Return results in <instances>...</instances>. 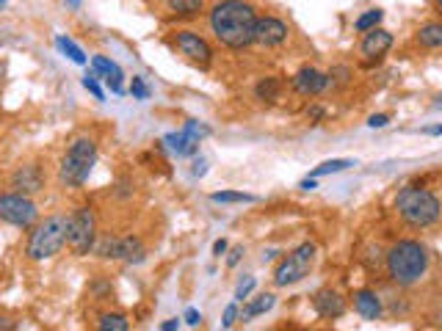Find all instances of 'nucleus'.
Masks as SVG:
<instances>
[{"mask_svg": "<svg viewBox=\"0 0 442 331\" xmlns=\"http://www.w3.org/2000/svg\"><path fill=\"white\" fill-rule=\"evenodd\" d=\"M293 88L301 94V97H318L326 86H329V75L318 72L315 66H301L296 75H293Z\"/></svg>", "mask_w": 442, "mask_h": 331, "instance_id": "f8f14e48", "label": "nucleus"}, {"mask_svg": "<svg viewBox=\"0 0 442 331\" xmlns=\"http://www.w3.org/2000/svg\"><path fill=\"white\" fill-rule=\"evenodd\" d=\"M387 125H390V117L387 114H373L368 119V127H387Z\"/></svg>", "mask_w": 442, "mask_h": 331, "instance_id": "473e14b6", "label": "nucleus"}, {"mask_svg": "<svg viewBox=\"0 0 442 331\" xmlns=\"http://www.w3.org/2000/svg\"><path fill=\"white\" fill-rule=\"evenodd\" d=\"M323 114H326V110H323V108H318V105H312V108L307 110V117H310L312 122H321V119H323Z\"/></svg>", "mask_w": 442, "mask_h": 331, "instance_id": "4c0bfd02", "label": "nucleus"}, {"mask_svg": "<svg viewBox=\"0 0 442 331\" xmlns=\"http://www.w3.org/2000/svg\"><path fill=\"white\" fill-rule=\"evenodd\" d=\"M417 45L426 47V50H439L442 47V23H426L420 31H417Z\"/></svg>", "mask_w": 442, "mask_h": 331, "instance_id": "aec40b11", "label": "nucleus"}, {"mask_svg": "<svg viewBox=\"0 0 442 331\" xmlns=\"http://www.w3.org/2000/svg\"><path fill=\"white\" fill-rule=\"evenodd\" d=\"M130 94H133V99H147V97H150V86L144 83V77L133 75V83H130Z\"/></svg>", "mask_w": 442, "mask_h": 331, "instance_id": "7c9ffc66", "label": "nucleus"}, {"mask_svg": "<svg viewBox=\"0 0 442 331\" xmlns=\"http://www.w3.org/2000/svg\"><path fill=\"white\" fill-rule=\"evenodd\" d=\"M241 257H244V249L238 246V249H233L230 252V257H227V268H235L238 262H241Z\"/></svg>", "mask_w": 442, "mask_h": 331, "instance_id": "e433bc0d", "label": "nucleus"}, {"mask_svg": "<svg viewBox=\"0 0 442 331\" xmlns=\"http://www.w3.org/2000/svg\"><path fill=\"white\" fill-rule=\"evenodd\" d=\"M354 309L362 320H379L382 317V298L376 290H360L354 293Z\"/></svg>", "mask_w": 442, "mask_h": 331, "instance_id": "f3484780", "label": "nucleus"}, {"mask_svg": "<svg viewBox=\"0 0 442 331\" xmlns=\"http://www.w3.org/2000/svg\"><path fill=\"white\" fill-rule=\"evenodd\" d=\"M279 94H282V80L274 77V75H271V77H263V80L255 86V97L263 99V102H277Z\"/></svg>", "mask_w": 442, "mask_h": 331, "instance_id": "4be33fe9", "label": "nucleus"}, {"mask_svg": "<svg viewBox=\"0 0 442 331\" xmlns=\"http://www.w3.org/2000/svg\"><path fill=\"white\" fill-rule=\"evenodd\" d=\"M56 47H58L69 61H75V64H80V66L89 61V58H86V53H83V50H80L69 36H56Z\"/></svg>", "mask_w": 442, "mask_h": 331, "instance_id": "bb28decb", "label": "nucleus"}, {"mask_svg": "<svg viewBox=\"0 0 442 331\" xmlns=\"http://www.w3.org/2000/svg\"><path fill=\"white\" fill-rule=\"evenodd\" d=\"M351 166H357V160H351V158H335V160H326V163L315 166L312 169V177L318 180V177H326V174H338V171H346Z\"/></svg>", "mask_w": 442, "mask_h": 331, "instance_id": "393cba45", "label": "nucleus"}, {"mask_svg": "<svg viewBox=\"0 0 442 331\" xmlns=\"http://www.w3.org/2000/svg\"><path fill=\"white\" fill-rule=\"evenodd\" d=\"M312 306H315L318 317H326V320H338L346 315V301L335 290H318L312 295Z\"/></svg>", "mask_w": 442, "mask_h": 331, "instance_id": "4468645a", "label": "nucleus"}, {"mask_svg": "<svg viewBox=\"0 0 442 331\" xmlns=\"http://www.w3.org/2000/svg\"><path fill=\"white\" fill-rule=\"evenodd\" d=\"M39 218V207L34 204L31 196L25 193H0V221L17 227V230H31Z\"/></svg>", "mask_w": 442, "mask_h": 331, "instance_id": "6e6552de", "label": "nucleus"}, {"mask_svg": "<svg viewBox=\"0 0 442 331\" xmlns=\"http://www.w3.org/2000/svg\"><path fill=\"white\" fill-rule=\"evenodd\" d=\"M67 246L75 257H86L97 246V215L91 207H78L67 215Z\"/></svg>", "mask_w": 442, "mask_h": 331, "instance_id": "423d86ee", "label": "nucleus"}, {"mask_svg": "<svg viewBox=\"0 0 442 331\" xmlns=\"http://www.w3.org/2000/svg\"><path fill=\"white\" fill-rule=\"evenodd\" d=\"M238 320V304H230L227 309H224V320H221V326H224V328H230L233 323Z\"/></svg>", "mask_w": 442, "mask_h": 331, "instance_id": "2f4dec72", "label": "nucleus"}, {"mask_svg": "<svg viewBox=\"0 0 442 331\" xmlns=\"http://www.w3.org/2000/svg\"><path fill=\"white\" fill-rule=\"evenodd\" d=\"M387 273L395 284L412 287L428 273V252L417 241H398L387 252Z\"/></svg>", "mask_w": 442, "mask_h": 331, "instance_id": "f03ea898", "label": "nucleus"}, {"mask_svg": "<svg viewBox=\"0 0 442 331\" xmlns=\"http://www.w3.org/2000/svg\"><path fill=\"white\" fill-rule=\"evenodd\" d=\"M434 6H437V9L442 12V0H434Z\"/></svg>", "mask_w": 442, "mask_h": 331, "instance_id": "a18cd8bd", "label": "nucleus"}, {"mask_svg": "<svg viewBox=\"0 0 442 331\" xmlns=\"http://www.w3.org/2000/svg\"><path fill=\"white\" fill-rule=\"evenodd\" d=\"M384 20V12L382 9H371V12H365L362 17H357V23H354V31H360V34H368V31H373V28H379V23Z\"/></svg>", "mask_w": 442, "mask_h": 331, "instance_id": "cd10ccee", "label": "nucleus"}, {"mask_svg": "<svg viewBox=\"0 0 442 331\" xmlns=\"http://www.w3.org/2000/svg\"><path fill=\"white\" fill-rule=\"evenodd\" d=\"M255 287H257V279H255V276H246V279L238 284V290H235V301H249V295H252Z\"/></svg>", "mask_w": 442, "mask_h": 331, "instance_id": "c756f323", "label": "nucleus"}, {"mask_svg": "<svg viewBox=\"0 0 442 331\" xmlns=\"http://www.w3.org/2000/svg\"><path fill=\"white\" fill-rule=\"evenodd\" d=\"M395 212L404 218V224L415 227V230H426L431 224H437L442 215V201L437 199V193H431L428 188H401L395 196Z\"/></svg>", "mask_w": 442, "mask_h": 331, "instance_id": "7ed1b4c3", "label": "nucleus"}, {"mask_svg": "<svg viewBox=\"0 0 442 331\" xmlns=\"http://www.w3.org/2000/svg\"><path fill=\"white\" fill-rule=\"evenodd\" d=\"M144 257H147V249L136 235H128V238L119 241V260L139 265V262H144Z\"/></svg>", "mask_w": 442, "mask_h": 331, "instance_id": "a211bd4d", "label": "nucleus"}, {"mask_svg": "<svg viewBox=\"0 0 442 331\" xmlns=\"http://www.w3.org/2000/svg\"><path fill=\"white\" fill-rule=\"evenodd\" d=\"M94 160H97V144L94 138L89 136H80L69 144V149L64 152L61 163H58V182L64 188H80L91 169H94Z\"/></svg>", "mask_w": 442, "mask_h": 331, "instance_id": "20e7f679", "label": "nucleus"}, {"mask_svg": "<svg viewBox=\"0 0 442 331\" xmlns=\"http://www.w3.org/2000/svg\"><path fill=\"white\" fill-rule=\"evenodd\" d=\"M227 249H230V243H227L224 238H221V241H216V243H213V257H218V260H221V257L227 254Z\"/></svg>", "mask_w": 442, "mask_h": 331, "instance_id": "f704fd0d", "label": "nucleus"}, {"mask_svg": "<svg viewBox=\"0 0 442 331\" xmlns=\"http://www.w3.org/2000/svg\"><path fill=\"white\" fill-rule=\"evenodd\" d=\"M161 328H163V331H174V328H180V320H163Z\"/></svg>", "mask_w": 442, "mask_h": 331, "instance_id": "ea45409f", "label": "nucleus"}, {"mask_svg": "<svg viewBox=\"0 0 442 331\" xmlns=\"http://www.w3.org/2000/svg\"><path fill=\"white\" fill-rule=\"evenodd\" d=\"M0 328H14V323L9 317H0Z\"/></svg>", "mask_w": 442, "mask_h": 331, "instance_id": "79ce46f5", "label": "nucleus"}, {"mask_svg": "<svg viewBox=\"0 0 442 331\" xmlns=\"http://www.w3.org/2000/svg\"><path fill=\"white\" fill-rule=\"evenodd\" d=\"M12 188L17 193H25V196H34L39 191H45V174L36 163H25L20 166L14 174H12Z\"/></svg>", "mask_w": 442, "mask_h": 331, "instance_id": "9b49d317", "label": "nucleus"}, {"mask_svg": "<svg viewBox=\"0 0 442 331\" xmlns=\"http://www.w3.org/2000/svg\"><path fill=\"white\" fill-rule=\"evenodd\" d=\"M301 191H315L318 188V182H315V177H310V180H301V185H299Z\"/></svg>", "mask_w": 442, "mask_h": 331, "instance_id": "58836bf2", "label": "nucleus"}, {"mask_svg": "<svg viewBox=\"0 0 442 331\" xmlns=\"http://www.w3.org/2000/svg\"><path fill=\"white\" fill-rule=\"evenodd\" d=\"M0 77H3V64H0Z\"/></svg>", "mask_w": 442, "mask_h": 331, "instance_id": "49530a36", "label": "nucleus"}, {"mask_svg": "<svg viewBox=\"0 0 442 331\" xmlns=\"http://www.w3.org/2000/svg\"><path fill=\"white\" fill-rule=\"evenodd\" d=\"M274 304H277V298L271 295V293H266V295H257V298H252L246 306H244V312H241V320L246 323V320H255V317H260V315H266V312H271L274 309Z\"/></svg>", "mask_w": 442, "mask_h": 331, "instance_id": "6ab92c4d", "label": "nucleus"}, {"mask_svg": "<svg viewBox=\"0 0 442 331\" xmlns=\"http://www.w3.org/2000/svg\"><path fill=\"white\" fill-rule=\"evenodd\" d=\"M83 88H86V91H91V94H94V99H100V102L105 99V91L100 88V83H97V75H94V72H86V75H83Z\"/></svg>", "mask_w": 442, "mask_h": 331, "instance_id": "c85d7f7f", "label": "nucleus"}, {"mask_svg": "<svg viewBox=\"0 0 442 331\" xmlns=\"http://www.w3.org/2000/svg\"><path fill=\"white\" fill-rule=\"evenodd\" d=\"M91 66H94V75L105 80V86L114 91V94H122L125 91V72L117 61H110L105 56H94L91 58Z\"/></svg>", "mask_w": 442, "mask_h": 331, "instance_id": "ddd939ff", "label": "nucleus"}, {"mask_svg": "<svg viewBox=\"0 0 442 331\" xmlns=\"http://www.w3.org/2000/svg\"><path fill=\"white\" fill-rule=\"evenodd\" d=\"M80 3H83V0H64V6H67V9H72V12H78V9H80Z\"/></svg>", "mask_w": 442, "mask_h": 331, "instance_id": "a19ab883", "label": "nucleus"}, {"mask_svg": "<svg viewBox=\"0 0 442 331\" xmlns=\"http://www.w3.org/2000/svg\"><path fill=\"white\" fill-rule=\"evenodd\" d=\"M207 23L213 36L230 50H246L255 45L257 12L246 0H218L207 14Z\"/></svg>", "mask_w": 442, "mask_h": 331, "instance_id": "f257e3e1", "label": "nucleus"}, {"mask_svg": "<svg viewBox=\"0 0 442 331\" xmlns=\"http://www.w3.org/2000/svg\"><path fill=\"white\" fill-rule=\"evenodd\" d=\"M185 323L188 326H199L202 323V312L199 309H185Z\"/></svg>", "mask_w": 442, "mask_h": 331, "instance_id": "c9c22d12", "label": "nucleus"}, {"mask_svg": "<svg viewBox=\"0 0 442 331\" xmlns=\"http://www.w3.org/2000/svg\"><path fill=\"white\" fill-rule=\"evenodd\" d=\"M210 201H216V204H252L257 199L252 193H241V191H216V193H210Z\"/></svg>", "mask_w": 442, "mask_h": 331, "instance_id": "a878e982", "label": "nucleus"}, {"mask_svg": "<svg viewBox=\"0 0 442 331\" xmlns=\"http://www.w3.org/2000/svg\"><path fill=\"white\" fill-rule=\"evenodd\" d=\"M6 6H9V0H0V12H3Z\"/></svg>", "mask_w": 442, "mask_h": 331, "instance_id": "c03bdc74", "label": "nucleus"}, {"mask_svg": "<svg viewBox=\"0 0 442 331\" xmlns=\"http://www.w3.org/2000/svg\"><path fill=\"white\" fill-rule=\"evenodd\" d=\"M288 23L274 17V14H266V17H257V28H255V42L263 45V47H279L288 42Z\"/></svg>", "mask_w": 442, "mask_h": 331, "instance_id": "9d476101", "label": "nucleus"}, {"mask_svg": "<svg viewBox=\"0 0 442 331\" xmlns=\"http://www.w3.org/2000/svg\"><path fill=\"white\" fill-rule=\"evenodd\" d=\"M166 9L174 17H196L205 12V0H166Z\"/></svg>", "mask_w": 442, "mask_h": 331, "instance_id": "412c9836", "label": "nucleus"}, {"mask_svg": "<svg viewBox=\"0 0 442 331\" xmlns=\"http://www.w3.org/2000/svg\"><path fill=\"white\" fill-rule=\"evenodd\" d=\"M119 241L122 238H117V235H102L94 246V254L100 260H119Z\"/></svg>", "mask_w": 442, "mask_h": 331, "instance_id": "5701e85b", "label": "nucleus"}, {"mask_svg": "<svg viewBox=\"0 0 442 331\" xmlns=\"http://www.w3.org/2000/svg\"><path fill=\"white\" fill-rule=\"evenodd\" d=\"M390 47H393V34L384 31V28H373V31L365 34V39H362V45H360V53H362L368 61H373V58H382Z\"/></svg>", "mask_w": 442, "mask_h": 331, "instance_id": "2eb2a0df", "label": "nucleus"}, {"mask_svg": "<svg viewBox=\"0 0 442 331\" xmlns=\"http://www.w3.org/2000/svg\"><path fill=\"white\" fill-rule=\"evenodd\" d=\"M428 133H431V136H442V125H439V127H431Z\"/></svg>", "mask_w": 442, "mask_h": 331, "instance_id": "37998d69", "label": "nucleus"}, {"mask_svg": "<svg viewBox=\"0 0 442 331\" xmlns=\"http://www.w3.org/2000/svg\"><path fill=\"white\" fill-rule=\"evenodd\" d=\"M174 47L191 61V64H196V66H210V61H213V47L207 45V39L202 36V34H196V31H177V36H174Z\"/></svg>", "mask_w": 442, "mask_h": 331, "instance_id": "1a4fd4ad", "label": "nucleus"}, {"mask_svg": "<svg viewBox=\"0 0 442 331\" xmlns=\"http://www.w3.org/2000/svg\"><path fill=\"white\" fill-rule=\"evenodd\" d=\"M163 144H166L177 158H194V155L199 152V144H202V141H196L185 127H180L177 133H169V136L163 138Z\"/></svg>", "mask_w": 442, "mask_h": 331, "instance_id": "dca6fc26", "label": "nucleus"}, {"mask_svg": "<svg viewBox=\"0 0 442 331\" xmlns=\"http://www.w3.org/2000/svg\"><path fill=\"white\" fill-rule=\"evenodd\" d=\"M315 262V246L312 243H301L296 246L288 257H282V262L274 268V284L277 287H290L296 282H301L310 268Z\"/></svg>", "mask_w": 442, "mask_h": 331, "instance_id": "0eeeda50", "label": "nucleus"}, {"mask_svg": "<svg viewBox=\"0 0 442 331\" xmlns=\"http://www.w3.org/2000/svg\"><path fill=\"white\" fill-rule=\"evenodd\" d=\"M191 174H194V177H205V174H207V160H205V158H196Z\"/></svg>", "mask_w": 442, "mask_h": 331, "instance_id": "72a5a7b5", "label": "nucleus"}, {"mask_svg": "<svg viewBox=\"0 0 442 331\" xmlns=\"http://www.w3.org/2000/svg\"><path fill=\"white\" fill-rule=\"evenodd\" d=\"M64 246H67V215H50L34 227L25 254L34 262H45V260H53Z\"/></svg>", "mask_w": 442, "mask_h": 331, "instance_id": "39448f33", "label": "nucleus"}, {"mask_svg": "<svg viewBox=\"0 0 442 331\" xmlns=\"http://www.w3.org/2000/svg\"><path fill=\"white\" fill-rule=\"evenodd\" d=\"M97 328H102V331H128L130 320L122 312H102L100 320H97Z\"/></svg>", "mask_w": 442, "mask_h": 331, "instance_id": "b1692460", "label": "nucleus"}]
</instances>
